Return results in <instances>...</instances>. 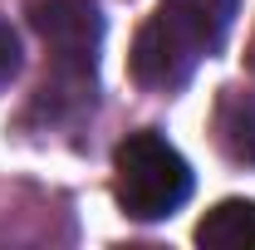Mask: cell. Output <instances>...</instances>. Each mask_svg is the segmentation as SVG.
<instances>
[{"label":"cell","instance_id":"1","mask_svg":"<svg viewBox=\"0 0 255 250\" xmlns=\"http://www.w3.org/2000/svg\"><path fill=\"white\" fill-rule=\"evenodd\" d=\"M241 0H157L152 20L132 39V79L152 94H172L191 69L216 54L231 34Z\"/></svg>","mask_w":255,"mask_h":250},{"label":"cell","instance_id":"2","mask_svg":"<svg viewBox=\"0 0 255 250\" xmlns=\"http://www.w3.org/2000/svg\"><path fill=\"white\" fill-rule=\"evenodd\" d=\"M30 25L49 49V79L39 89V103L49 113L94 108L98 49H103L98 0H30Z\"/></svg>","mask_w":255,"mask_h":250},{"label":"cell","instance_id":"3","mask_svg":"<svg viewBox=\"0 0 255 250\" xmlns=\"http://www.w3.org/2000/svg\"><path fill=\"white\" fill-rule=\"evenodd\" d=\"M113 196L132 221H162L191 196V167L162 132H128L113 152Z\"/></svg>","mask_w":255,"mask_h":250},{"label":"cell","instance_id":"4","mask_svg":"<svg viewBox=\"0 0 255 250\" xmlns=\"http://www.w3.org/2000/svg\"><path fill=\"white\" fill-rule=\"evenodd\" d=\"M196 246L206 250H255V201L231 196L221 206H211L196 226Z\"/></svg>","mask_w":255,"mask_h":250},{"label":"cell","instance_id":"5","mask_svg":"<svg viewBox=\"0 0 255 250\" xmlns=\"http://www.w3.org/2000/svg\"><path fill=\"white\" fill-rule=\"evenodd\" d=\"M216 142L236 162H255V103L241 89H226L216 103Z\"/></svg>","mask_w":255,"mask_h":250},{"label":"cell","instance_id":"6","mask_svg":"<svg viewBox=\"0 0 255 250\" xmlns=\"http://www.w3.org/2000/svg\"><path fill=\"white\" fill-rule=\"evenodd\" d=\"M20 74V34L10 30V20H0V89Z\"/></svg>","mask_w":255,"mask_h":250},{"label":"cell","instance_id":"7","mask_svg":"<svg viewBox=\"0 0 255 250\" xmlns=\"http://www.w3.org/2000/svg\"><path fill=\"white\" fill-rule=\"evenodd\" d=\"M251 74H255V39H251Z\"/></svg>","mask_w":255,"mask_h":250}]
</instances>
